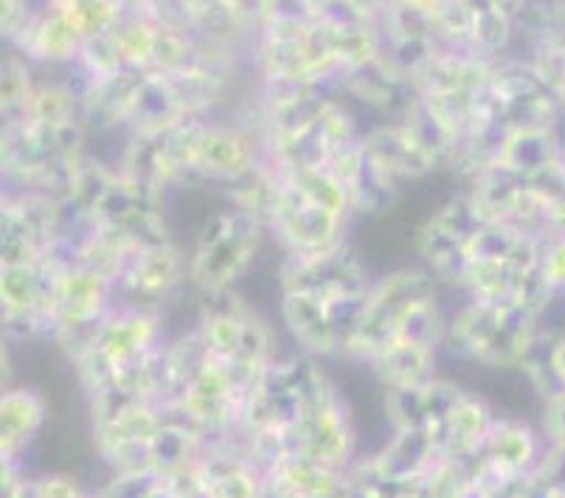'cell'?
<instances>
[{
    "label": "cell",
    "instance_id": "obj_26",
    "mask_svg": "<svg viewBox=\"0 0 565 498\" xmlns=\"http://www.w3.org/2000/svg\"><path fill=\"white\" fill-rule=\"evenodd\" d=\"M163 420H167V409H163V405L150 403V400L136 405L132 412H127L125 417H118L116 423L90 431V434H94L96 456L102 459V456H107L110 451L125 448V445L150 443L152 436L161 431Z\"/></svg>",
    "mask_w": 565,
    "mask_h": 498
},
{
    "label": "cell",
    "instance_id": "obj_36",
    "mask_svg": "<svg viewBox=\"0 0 565 498\" xmlns=\"http://www.w3.org/2000/svg\"><path fill=\"white\" fill-rule=\"evenodd\" d=\"M541 434L546 445L565 451V389L543 400L541 414Z\"/></svg>",
    "mask_w": 565,
    "mask_h": 498
},
{
    "label": "cell",
    "instance_id": "obj_19",
    "mask_svg": "<svg viewBox=\"0 0 565 498\" xmlns=\"http://www.w3.org/2000/svg\"><path fill=\"white\" fill-rule=\"evenodd\" d=\"M439 279L425 265H399L377 276L369 290V310L388 318L397 327L399 316L423 301L439 299Z\"/></svg>",
    "mask_w": 565,
    "mask_h": 498
},
{
    "label": "cell",
    "instance_id": "obj_13",
    "mask_svg": "<svg viewBox=\"0 0 565 498\" xmlns=\"http://www.w3.org/2000/svg\"><path fill=\"white\" fill-rule=\"evenodd\" d=\"M276 312H279L281 330L296 343V352L321 358V361L341 358V347H338L335 330H332L330 312H327L323 299L299 296V293H279Z\"/></svg>",
    "mask_w": 565,
    "mask_h": 498
},
{
    "label": "cell",
    "instance_id": "obj_44",
    "mask_svg": "<svg viewBox=\"0 0 565 498\" xmlns=\"http://www.w3.org/2000/svg\"><path fill=\"white\" fill-rule=\"evenodd\" d=\"M96 498H99V496H96Z\"/></svg>",
    "mask_w": 565,
    "mask_h": 498
},
{
    "label": "cell",
    "instance_id": "obj_21",
    "mask_svg": "<svg viewBox=\"0 0 565 498\" xmlns=\"http://www.w3.org/2000/svg\"><path fill=\"white\" fill-rule=\"evenodd\" d=\"M439 347L416 341H394L374 361H369L366 369L383 389L423 386V383L439 378Z\"/></svg>",
    "mask_w": 565,
    "mask_h": 498
},
{
    "label": "cell",
    "instance_id": "obj_29",
    "mask_svg": "<svg viewBox=\"0 0 565 498\" xmlns=\"http://www.w3.org/2000/svg\"><path fill=\"white\" fill-rule=\"evenodd\" d=\"M448 325L450 312H445L441 299L423 301V305L411 307L408 312H403L397 321V341H416V343H430V347H439L448 338Z\"/></svg>",
    "mask_w": 565,
    "mask_h": 498
},
{
    "label": "cell",
    "instance_id": "obj_6",
    "mask_svg": "<svg viewBox=\"0 0 565 498\" xmlns=\"http://www.w3.org/2000/svg\"><path fill=\"white\" fill-rule=\"evenodd\" d=\"M292 445L299 454L327 462L332 467L349 470L358 459V434H354L352 412L341 386L330 389L321 400L310 405L301 423L292 431Z\"/></svg>",
    "mask_w": 565,
    "mask_h": 498
},
{
    "label": "cell",
    "instance_id": "obj_25",
    "mask_svg": "<svg viewBox=\"0 0 565 498\" xmlns=\"http://www.w3.org/2000/svg\"><path fill=\"white\" fill-rule=\"evenodd\" d=\"M557 163V147L546 127H518L503 138L495 167L507 169L518 178H534Z\"/></svg>",
    "mask_w": 565,
    "mask_h": 498
},
{
    "label": "cell",
    "instance_id": "obj_31",
    "mask_svg": "<svg viewBox=\"0 0 565 498\" xmlns=\"http://www.w3.org/2000/svg\"><path fill=\"white\" fill-rule=\"evenodd\" d=\"M141 403H147V398H143L138 389H132L130 383H127V380L118 374L116 383H110V386H105L102 392H96L87 398V417H90V431L105 428V425L116 423L118 417H125L127 412H132V409Z\"/></svg>",
    "mask_w": 565,
    "mask_h": 498
},
{
    "label": "cell",
    "instance_id": "obj_16",
    "mask_svg": "<svg viewBox=\"0 0 565 498\" xmlns=\"http://www.w3.org/2000/svg\"><path fill=\"white\" fill-rule=\"evenodd\" d=\"M495 412H492L490 400L476 392H467L456 400V405L441 420L436 428V443H439L441 459L470 462L479 456L484 448L487 436L495 425Z\"/></svg>",
    "mask_w": 565,
    "mask_h": 498
},
{
    "label": "cell",
    "instance_id": "obj_1",
    "mask_svg": "<svg viewBox=\"0 0 565 498\" xmlns=\"http://www.w3.org/2000/svg\"><path fill=\"white\" fill-rule=\"evenodd\" d=\"M270 240L265 225L239 209H214L189 243L186 285L192 296L236 290L248 279L262 248Z\"/></svg>",
    "mask_w": 565,
    "mask_h": 498
},
{
    "label": "cell",
    "instance_id": "obj_20",
    "mask_svg": "<svg viewBox=\"0 0 565 498\" xmlns=\"http://www.w3.org/2000/svg\"><path fill=\"white\" fill-rule=\"evenodd\" d=\"M49 420V403L32 386H7L0 398V456H23Z\"/></svg>",
    "mask_w": 565,
    "mask_h": 498
},
{
    "label": "cell",
    "instance_id": "obj_35",
    "mask_svg": "<svg viewBox=\"0 0 565 498\" xmlns=\"http://www.w3.org/2000/svg\"><path fill=\"white\" fill-rule=\"evenodd\" d=\"M161 479L156 474H110V479L96 490L99 498H150Z\"/></svg>",
    "mask_w": 565,
    "mask_h": 498
},
{
    "label": "cell",
    "instance_id": "obj_37",
    "mask_svg": "<svg viewBox=\"0 0 565 498\" xmlns=\"http://www.w3.org/2000/svg\"><path fill=\"white\" fill-rule=\"evenodd\" d=\"M40 498H85L87 490L79 485V479L71 474H43L34 476Z\"/></svg>",
    "mask_w": 565,
    "mask_h": 498
},
{
    "label": "cell",
    "instance_id": "obj_2",
    "mask_svg": "<svg viewBox=\"0 0 565 498\" xmlns=\"http://www.w3.org/2000/svg\"><path fill=\"white\" fill-rule=\"evenodd\" d=\"M537 332V316L521 307L465 299L450 312L448 338L441 343V352L450 349L456 358L495 372H510L521 367Z\"/></svg>",
    "mask_w": 565,
    "mask_h": 498
},
{
    "label": "cell",
    "instance_id": "obj_23",
    "mask_svg": "<svg viewBox=\"0 0 565 498\" xmlns=\"http://www.w3.org/2000/svg\"><path fill=\"white\" fill-rule=\"evenodd\" d=\"M138 251L143 248L136 243L130 231L116 223H96V229L79 243V265L116 287L130 271Z\"/></svg>",
    "mask_w": 565,
    "mask_h": 498
},
{
    "label": "cell",
    "instance_id": "obj_41",
    "mask_svg": "<svg viewBox=\"0 0 565 498\" xmlns=\"http://www.w3.org/2000/svg\"><path fill=\"white\" fill-rule=\"evenodd\" d=\"M3 498H40L38 496V487H34V476H29V479L23 481L20 487H14L12 492H7Z\"/></svg>",
    "mask_w": 565,
    "mask_h": 498
},
{
    "label": "cell",
    "instance_id": "obj_12",
    "mask_svg": "<svg viewBox=\"0 0 565 498\" xmlns=\"http://www.w3.org/2000/svg\"><path fill=\"white\" fill-rule=\"evenodd\" d=\"M113 305H116V287L110 282L82 265L68 268L60 276L54 307H51L54 332L65 330V327L99 325L113 310Z\"/></svg>",
    "mask_w": 565,
    "mask_h": 498
},
{
    "label": "cell",
    "instance_id": "obj_39",
    "mask_svg": "<svg viewBox=\"0 0 565 498\" xmlns=\"http://www.w3.org/2000/svg\"><path fill=\"white\" fill-rule=\"evenodd\" d=\"M476 498H534V492H532V485H529V476H526V479L490 481V485H484L476 490Z\"/></svg>",
    "mask_w": 565,
    "mask_h": 498
},
{
    "label": "cell",
    "instance_id": "obj_8",
    "mask_svg": "<svg viewBox=\"0 0 565 498\" xmlns=\"http://www.w3.org/2000/svg\"><path fill=\"white\" fill-rule=\"evenodd\" d=\"M327 169H330L338 181L343 183V189H347L349 214H352L354 220H372L385 212H392L405 189L394 181L392 174H385L383 169L366 156L363 144H354L349 150L332 156Z\"/></svg>",
    "mask_w": 565,
    "mask_h": 498
},
{
    "label": "cell",
    "instance_id": "obj_43",
    "mask_svg": "<svg viewBox=\"0 0 565 498\" xmlns=\"http://www.w3.org/2000/svg\"><path fill=\"white\" fill-rule=\"evenodd\" d=\"M85 498H96V492H90V490H87V496Z\"/></svg>",
    "mask_w": 565,
    "mask_h": 498
},
{
    "label": "cell",
    "instance_id": "obj_33",
    "mask_svg": "<svg viewBox=\"0 0 565 498\" xmlns=\"http://www.w3.org/2000/svg\"><path fill=\"white\" fill-rule=\"evenodd\" d=\"M0 327L9 343L51 341L54 336V321L45 310H0Z\"/></svg>",
    "mask_w": 565,
    "mask_h": 498
},
{
    "label": "cell",
    "instance_id": "obj_24",
    "mask_svg": "<svg viewBox=\"0 0 565 498\" xmlns=\"http://www.w3.org/2000/svg\"><path fill=\"white\" fill-rule=\"evenodd\" d=\"M220 194L225 206L239 209V212L250 214L254 220H259L265 229H270L274 223L276 206H279L281 198V174L276 172L267 161H262L259 167L250 169L248 174L236 178V181L223 183L220 189H214Z\"/></svg>",
    "mask_w": 565,
    "mask_h": 498
},
{
    "label": "cell",
    "instance_id": "obj_28",
    "mask_svg": "<svg viewBox=\"0 0 565 498\" xmlns=\"http://www.w3.org/2000/svg\"><path fill=\"white\" fill-rule=\"evenodd\" d=\"M276 169V167H274ZM279 172V169H276ZM285 187L290 189L292 194L310 206L327 209V212L349 214V198L343 183L338 181L335 174L327 167H307V169H287V172H279ZM352 218V214H349Z\"/></svg>",
    "mask_w": 565,
    "mask_h": 498
},
{
    "label": "cell",
    "instance_id": "obj_11",
    "mask_svg": "<svg viewBox=\"0 0 565 498\" xmlns=\"http://www.w3.org/2000/svg\"><path fill=\"white\" fill-rule=\"evenodd\" d=\"M167 338V312L163 310L113 305V310L102 321L99 347L125 367V363L150 356L152 349L163 347Z\"/></svg>",
    "mask_w": 565,
    "mask_h": 498
},
{
    "label": "cell",
    "instance_id": "obj_18",
    "mask_svg": "<svg viewBox=\"0 0 565 498\" xmlns=\"http://www.w3.org/2000/svg\"><path fill=\"white\" fill-rule=\"evenodd\" d=\"M414 251L419 265L430 271L439 279V285L459 287L461 274L470 262V240L441 223L434 212L416 225L414 231Z\"/></svg>",
    "mask_w": 565,
    "mask_h": 498
},
{
    "label": "cell",
    "instance_id": "obj_14",
    "mask_svg": "<svg viewBox=\"0 0 565 498\" xmlns=\"http://www.w3.org/2000/svg\"><path fill=\"white\" fill-rule=\"evenodd\" d=\"M236 436V434H234ZM234 436L205 443L198 459L200 479L209 498H265V476L239 454Z\"/></svg>",
    "mask_w": 565,
    "mask_h": 498
},
{
    "label": "cell",
    "instance_id": "obj_27",
    "mask_svg": "<svg viewBox=\"0 0 565 498\" xmlns=\"http://www.w3.org/2000/svg\"><path fill=\"white\" fill-rule=\"evenodd\" d=\"M518 268L510 262L498 259H476L470 256L465 274H461L456 290L472 301H487V305H512V287H515Z\"/></svg>",
    "mask_w": 565,
    "mask_h": 498
},
{
    "label": "cell",
    "instance_id": "obj_5",
    "mask_svg": "<svg viewBox=\"0 0 565 498\" xmlns=\"http://www.w3.org/2000/svg\"><path fill=\"white\" fill-rule=\"evenodd\" d=\"M189 254L178 240L138 251L125 279L116 285V305L167 312L169 301L186 285Z\"/></svg>",
    "mask_w": 565,
    "mask_h": 498
},
{
    "label": "cell",
    "instance_id": "obj_22",
    "mask_svg": "<svg viewBox=\"0 0 565 498\" xmlns=\"http://www.w3.org/2000/svg\"><path fill=\"white\" fill-rule=\"evenodd\" d=\"M465 192L484 223H518L526 203V178L490 167L476 174Z\"/></svg>",
    "mask_w": 565,
    "mask_h": 498
},
{
    "label": "cell",
    "instance_id": "obj_3",
    "mask_svg": "<svg viewBox=\"0 0 565 498\" xmlns=\"http://www.w3.org/2000/svg\"><path fill=\"white\" fill-rule=\"evenodd\" d=\"M374 279L369 262L354 248V243L338 245L318 254H281L276 268V290L299 293L312 299H335V296H369Z\"/></svg>",
    "mask_w": 565,
    "mask_h": 498
},
{
    "label": "cell",
    "instance_id": "obj_7",
    "mask_svg": "<svg viewBox=\"0 0 565 498\" xmlns=\"http://www.w3.org/2000/svg\"><path fill=\"white\" fill-rule=\"evenodd\" d=\"M543 434L521 420H495L479 456L465 462L472 487L490 485L498 479H526L543 456Z\"/></svg>",
    "mask_w": 565,
    "mask_h": 498
},
{
    "label": "cell",
    "instance_id": "obj_15",
    "mask_svg": "<svg viewBox=\"0 0 565 498\" xmlns=\"http://www.w3.org/2000/svg\"><path fill=\"white\" fill-rule=\"evenodd\" d=\"M372 470L385 476L397 485H414L419 476H425L436 462L441 459L436 434L428 428H405L392 431L377 451L366 454Z\"/></svg>",
    "mask_w": 565,
    "mask_h": 498
},
{
    "label": "cell",
    "instance_id": "obj_4",
    "mask_svg": "<svg viewBox=\"0 0 565 498\" xmlns=\"http://www.w3.org/2000/svg\"><path fill=\"white\" fill-rule=\"evenodd\" d=\"M354 218L327 212L299 200L281 181V198L276 206L274 223L267 229L270 243L279 245L281 254H318L332 251L352 240Z\"/></svg>",
    "mask_w": 565,
    "mask_h": 498
},
{
    "label": "cell",
    "instance_id": "obj_42",
    "mask_svg": "<svg viewBox=\"0 0 565 498\" xmlns=\"http://www.w3.org/2000/svg\"><path fill=\"white\" fill-rule=\"evenodd\" d=\"M397 498H416V492H414V485H411L408 490H403V492H399Z\"/></svg>",
    "mask_w": 565,
    "mask_h": 498
},
{
    "label": "cell",
    "instance_id": "obj_40",
    "mask_svg": "<svg viewBox=\"0 0 565 498\" xmlns=\"http://www.w3.org/2000/svg\"><path fill=\"white\" fill-rule=\"evenodd\" d=\"M554 372H557L559 389H565V336H559L554 343Z\"/></svg>",
    "mask_w": 565,
    "mask_h": 498
},
{
    "label": "cell",
    "instance_id": "obj_32",
    "mask_svg": "<svg viewBox=\"0 0 565 498\" xmlns=\"http://www.w3.org/2000/svg\"><path fill=\"white\" fill-rule=\"evenodd\" d=\"M71 369H74V378L79 383L82 394L90 398V394L102 392L105 386L116 383L118 374H121V363L116 358H110L102 347L90 349L82 358L71 361Z\"/></svg>",
    "mask_w": 565,
    "mask_h": 498
},
{
    "label": "cell",
    "instance_id": "obj_30",
    "mask_svg": "<svg viewBox=\"0 0 565 498\" xmlns=\"http://www.w3.org/2000/svg\"><path fill=\"white\" fill-rule=\"evenodd\" d=\"M416 498H476L465 462L439 459L428 474L414 481Z\"/></svg>",
    "mask_w": 565,
    "mask_h": 498
},
{
    "label": "cell",
    "instance_id": "obj_9",
    "mask_svg": "<svg viewBox=\"0 0 565 498\" xmlns=\"http://www.w3.org/2000/svg\"><path fill=\"white\" fill-rule=\"evenodd\" d=\"M265 161V147L254 136L234 127L205 125L200 150L194 158V181L198 187L220 189L236 181Z\"/></svg>",
    "mask_w": 565,
    "mask_h": 498
},
{
    "label": "cell",
    "instance_id": "obj_38",
    "mask_svg": "<svg viewBox=\"0 0 565 498\" xmlns=\"http://www.w3.org/2000/svg\"><path fill=\"white\" fill-rule=\"evenodd\" d=\"M541 268L546 274L548 285L557 296H565V237L552 240V243L543 245V259Z\"/></svg>",
    "mask_w": 565,
    "mask_h": 498
},
{
    "label": "cell",
    "instance_id": "obj_10",
    "mask_svg": "<svg viewBox=\"0 0 565 498\" xmlns=\"http://www.w3.org/2000/svg\"><path fill=\"white\" fill-rule=\"evenodd\" d=\"M461 394L465 386L441 374L423 386L383 389V417L392 431L428 428L436 434Z\"/></svg>",
    "mask_w": 565,
    "mask_h": 498
},
{
    "label": "cell",
    "instance_id": "obj_17",
    "mask_svg": "<svg viewBox=\"0 0 565 498\" xmlns=\"http://www.w3.org/2000/svg\"><path fill=\"white\" fill-rule=\"evenodd\" d=\"M366 156L392 174L399 187H408L414 181H425L428 174L439 169V163L411 138V133L403 125H385L372 133H363L361 138Z\"/></svg>",
    "mask_w": 565,
    "mask_h": 498
},
{
    "label": "cell",
    "instance_id": "obj_34",
    "mask_svg": "<svg viewBox=\"0 0 565 498\" xmlns=\"http://www.w3.org/2000/svg\"><path fill=\"white\" fill-rule=\"evenodd\" d=\"M369 296H335V299H323L327 312H330L332 330H335L338 347H341V358L347 356V347L352 343L354 332L361 327V318L366 312Z\"/></svg>",
    "mask_w": 565,
    "mask_h": 498
}]
</instances>
